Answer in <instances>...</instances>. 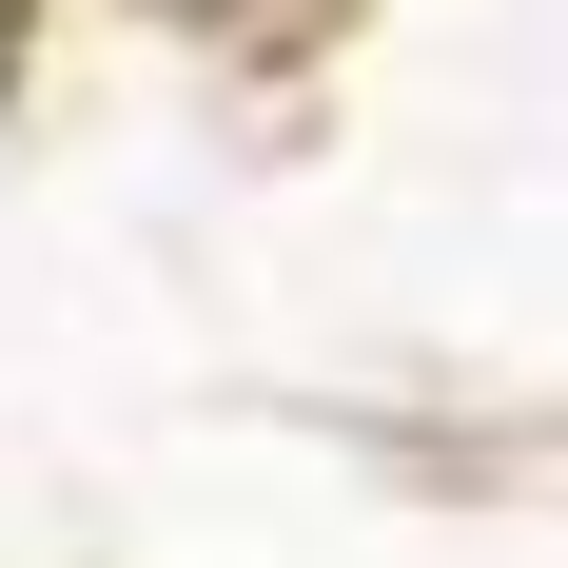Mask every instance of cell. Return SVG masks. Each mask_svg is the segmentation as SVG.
Returning <instances> with one entry per match:
<instances>
[]
</instances>
